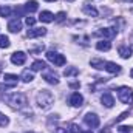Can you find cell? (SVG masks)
I'll return each instance as SVG.
<instances>
[{"instance_id":"ffe728a7","label":"cell","mask_w":133,"mask_h":133,"mask_svg":"<svg viewBox=\"0 0 133 133\" xmlns=\"http://www.w3.org/2000/svg\"><path fill=\"white\" fill-rule=\"evenodd\" d=\"M45 68H46V64L43 61H36V62H33V65H31V70L33 71H42Z\"/></svg>"},{"instance_id":"277c9868","label":"cell","mask_w":133,"mask_h":133,"mask_svg":"<svg viewBox=\"0 0 133 133\" xmlns=\"http://www.w3.org/2000/svg\"><path fill=\"white\" fill-rule=\"evenodd\" d=\"M46 59L51 62V64H54V66H62L65 64V57L62 56V54H59L57 51H48L46 53Z\"/></svg>"},{"instance_id":"603a6c76","label":"cell","mask_w":133,"mask_h":133,"mask_svg":"<svg viewBox=\"0 0 133 133\" xmlns=\"http://www.w3.org/2000/svg\"><path fill=\"white\" fill-rule=\"evenodd\" d=\"M90 64H91V66H95L96 70H102V68H105V62L101 61V59H93Z\"/></svg>"},{"instance_id":"8fae6325","label":"cell","mask_w":133,"mask_h":133,"mask_svg":"<svg viewBox=\"0 0 133 133\" xmlns=\"http://www.w3.org/2000/svg\"><path fill=\"white\" fill-rule=\"evenodd\" d=\"M39 20L43 22V23H51L54 20V14L50 12V11H42L40 16H39Z\"/></svg>"},{"instance_id":"6da1fadb","label":"cell","mask_w":133,"mask_h":133,"mask_svg":"<svg viewBox=\"0 0 133 133\" xmlns=\"http://www.w3.org/2000/svg\"><path fill=\"white\" fill-rule=\"evenodd\" d=\"M53 104H54V96H53L51 91L42 90V91L37 95V105H39L42 110H48Z\"/></svg>"},{"instance_id":"ac0fdd59","label":"cell","mask_w":133,"mask_h":133,"mask_svg":"<svg viewBox=\"0 0 133 133\" xmlns=\"http://www.w3.org/2000/svg\"><path fill=\"white\" fill-rule=\"evenodd\" d=\"M37 9H39V3H37L36 0H28V2H26L25 11H28V12H36Z\"/></svg>"},{"instance_id":"e0dca14e","label":"cell","mask_w":133,"mask_h":133,"mask_svg":"<svg viewBox=\"0 0 133 133\" xmlns=\"http://www.w3.org/2000/svg\"><path fill=\"white\" fill-rule=\"evenodd\" d=\"M43 79H45L48 84H51V85H57V84H59L57 76H56V74H53L51 71H46V73L43 74Z\"/></svg>"},{"instance_id":"1f68e13d","label":"cell","mask_w":133,"mask_h":133,"mask_svg":"<svg viewBox=\"0 0 133 133\" xmlns=\"http://www.w3.org/2000/svg\"><path fill=\"white\" fill-rule=\"evenodd\" d=\"M130 76H132V79H133V68H132V71H130Z\"/></svg>"},{"instance_id":"836d02e7","label":"cell","mask_w":133,"mask_h":133,"mask_svg":"<svg viewBox=\"0 0 133 133\" xmlns=\"http://www.w3.org/2000/svg\"><path fill=\"white\" fill-rule=\"evenodd\" d=\"M84 133H93V132H91V130H88V132H84Z\"/></svg>"},{"instance_id":"d590c367","label":"cell","mask_w":133,"mask_h":133,"mask_svg":"<svg viewBox=\"0 0 133 133\" xmlns=\"http://www.w3.org/2000/svg\"><path fill=\"white\" fill-rule=\"evenodd\" d=\"M125 2H133V0H125Z\"/></svg>"},{"instance_id":"f546056e","label":"cell","mask_w":133,"mask_h":133,"mask_svg":"<svg viewBox=\"0 0 133 133\" xmlns=\"http://www.w3.org/2000/svg\"><path fill=\"white\" fill-rule=\"evenodd\" d=\"M25 22H26V25H28V26H33L34 23H36V19H34V17H26V20H25Z\"/></svg>"},{"instance_id":"e575fe53","label":"cell","mask_w":133,"mask_h":133,"mask_svg":"<svg viewBox=\"0 0 133 133\" xmlns=\"http://www.w3.org/2000/svg\"><path fill=\"white\" fill-rule=\"evenodd\" d=\"M66 2H74V0H66Z\"/></svg>"},{"instance_id":"cb8c5ba5","label":"cell","mask_w":133,"mask_h":133,"mask_svg":"<svg viewBox=\"0 0 133 133\" xmlns=\"http://www.w3.org/2000/svg\"><path fill=\"white\" fill-rule=\"evenodd\" d=\"M64 74H65L66 77H70V76H77V74H79V70H77L76 66H70V68H66L65 71H64Z\"/></svg>"},{"instance_id":"4fadbf2b","label":"cell","mask_w":133,"mask_h":133,"mask_svg":"<svg viewBox=\"0 0 133 133\" xmlns=\"http://www.w3.org/2000/svg\"><path fill=\"white\" fill-rule=\"evenodd\" d=\"M118 53H119V56H121L122 59H129V57L132 56V48H130L129 45H121V46L118 48Z\"/></svg>"},{"instance_id":"7c38bea8","label":"cell","mask_w":133,"mask_h":133,"mask_svg":"<svg viewBox=\"0 0 133 133\" xmlns=\"http://www.w3.org/2000/svg\"><path fill=\"white\" fill-rule=\"evenodd\" d=\"M8 30H9L11 33H19V31L22 30V22H20L19 19L11 20V22L8 23Z\"/></svg>"},{"instance_id":"44dd1931","label":"cell","mask_w":133,"mask_h":133,"mask_svg":"<svg viewBox=\"0 0 133 133\" xmlns=\"http://www.w3.org/2000/svg\"><path fill=\"white\" fill-rule=\"evenodd\" d=\"M9 45H11L9 37L5 36V34H0V48H8Z\"/></svg>"},{"instance_id":"83f0119b","label":"cell","mask_w":133,"mask_h":133,"mask_svg":"<svg viewBox=\"0 0 133 133\" xmlns=\"http://www.w3.org/2000/svg\"><path fill=\"white\" fill-rule=\"evenodd\" d=\"M68 132H70V133H82V130H81V127H79L77 124H70Z\"/></svg>"},{"instance_id":"8992f818","label":"cell","mask_w":133,"mask_h":133,"mask_svg":"<svg viewBox=\"0 0 133 133\" xmlns=\"http://www.w3.org/2000/svg\"><path fill=\"white\" fill-rule=\"evenodd\" d=\"M84 122L91 129H98L99 127V116L95 115V113H87L85 118H84Z\"/></svg>"},{"instance_id":"8d00e7d4","label":"cell","mask_w":133,"mask_h":133,"mask_svg":"<svg viewBox=\"0 0 133 133\" xmlns=\"http://www.w3.org/2000/svg\"><path fill=\"white\" fill-rule=\"evenodd\" d=\"M28 133H34V132H28Z\"/></svg>"},{"instance_id":"9c48e42d","label":"cell","mask_w":133,"mask_h":133,"mask_svg":"<svg viewBox=\"0 0 133 133\" xmlns=\"http://www.w3.org/2000/svg\"><path fill=\"white\" fill-rule=\"evenodd\" d=\"M82 11L87 14V16H91V17H98V9L91 5V3H88V2H85L84 5H82Z\"/></svg>"},{"instance_id":"ba28073f","label":"cell","mask_w":133,"mask_h":133,"mask_svg":"<svg viewBox=\"0 0 133 133\" xmlns=\"http://www.w3.org/2000/svg\"><path fill=\"white\" fill-rule=\"evenodd\" d=\"M116 33H118V31H116V30H113V28H101V30H98L93 36L105 37V39H113V37L116 36Z\"/></svg>"},{"instance_id":"d6986e66","label":"cell","mask_w":133,"mask_h":133,"mask_svg":"<svg viewBox=\"0 0 133 133\" xmlns=\"http://www.w3.org/2000/svg\"><path fill=\"white\" fill-rule=\"evenodd\" d=\"M96 48H98L99 51H108V50L111 48V43H110L108 40H99V42L96 43Z\"/></svg>"},{"instance_id":"3957f363","label":"cell","mask_w":133,"mask_h":133,"mask_svg":"<svg viewBox=\"0 0 133 133\" xmlns=\"http://www.w3.org/2000/svg\"><path fill=\"white\" fill-rule=\"evenodd\" d=\"M118 98L122 104H133V90L130 87H119Z\"/></svg>"},{"instance_id":"4316f807","label":"cell","mask_w":133,"mask_h":133,"mask_svg":"<svg viewBox=\"0 0 133 133\" xmlns=\"http://www.w3.org/2000/svg\"><path fill=\"white\" fill-rule=\"evenodd\" d=\"M118 132L119 133H133V127H130V125H121L118 129Z\"/></svg>"},{"instance_id":"9a60e30c","label":"cell","mask_w":133,"mask_h":133,"mask_svg":"<svg viewBox=\"0 0 133 133\" xmlns=\"http://www.w3.org/2000/svg\"><path fill=\"white\" fill-rule=\"evenodd\" d=\"M101 102H102L105 107H108V108H111V107L115 105V99H113L111 93H104L102 98H101Z\"/></svg>"},{"instance_id":"d6a6232c","label":"cell","mask_w":133,"mask_h":133,"mask_svg":"<svg viewBox=\"0 0 133 133\" xmlns=\"http://www.w3.org/2000/svg\"><path fill=\"white\" fill-rule=\"evenodd\" d=\"M45 2H56V0H45Z\"/></svg>"},{"instance_id":"4dcf8cb0","label":"cell","mask_w":133,"mask_h":133,"mask_svg":"<svg viewBox=\"0 0 133 133\" xmlns=\"http://www.w3.org/2000/svg\"><path fill=\"white\" fill-rule=\"evenodd\" d=\"M57 133H66V132L64 130V129H59V130H57Z\"/></svg>"},{"instance_id":"d4e9b609","label":"cell","mask_w":133,"mask_h":133,"mask_svg":"<svg viewBox=\"0 0 133 133\" xmlns=\"http://www.w3.org/2000/svg\"><path fill=\"white\" fill-rule=\"evenodd\" d=\"M11 14V8L9 6H0V16L2 17H9Z\"/></svg>"},{"instance_id":"484cf974","label":"cell","mask_w":133,"mask_h":133,"mask_svg":"<svg viewBox=\"0 0 133 133\" xmlns=\"http://www.w3.org/2000/svg\"><path fill=\"white\" fill-rule=\"evenodd\" d=\"M8 124H9V119H8V118L0 111V127H6Z\"/></svg>"},{"instance_id":"f1b7e54d","label":"cell","mask_w":133,"mask_h":133,"mask_svg":"<svg viewBox=\"0 0 133 133\" xmlns=\"http://www.w3.org/2000/svg\"><path fill=\"white\" fill-rule=\"evenodd\" d=\"M54 20H56V22H59V23H61V22H64V20H65V12H64V11L57 12V14L54 16Z\"/></svg>"},{"instance_id":"5b68a950","label":"cell","mask_w":133,"mask_h":133,"mask_svg":"<svg viewBox=\"0 0 133 133\" xmlns=\"http://www.w3.org/2000/svg\"><path fill=\"white\" fill-rule=\"evenodd\" d=\"M3 79H5V84H0V90H2V88H5V90L12 88V87H16L17 82H19V77H17L16 74H9V73H6V74L3 76Z\"/></svg>"},{"instance_id":"30bf717a","label":"cell","mask_w":133,"mask_h":133,"mask_svg":"<svg viewBox=\"0 0 133 133\" xmlns=\"http://www.w3.org/2000/svg\"><path fill=\"white\" fill-rule=\"evenodd\" d=\"M46 34V28H33V30H28V33L26 36L30 37V39H34V37H42V36H45Z\"/></svg>"},{"instance_id":"2e32d148","label":"cell","mask_w":133,"mask_h":133,"mask_svg":"<svg viewBox=\"0 0 133 133\" xmlns=\"http://www.w3.org/2000/svg\"><path fill=\"white\" fill-rule=\"evenodd\" d=\"M104 70H107V71L111 73V74L121 73V66L118 65V64H115V62H105V68H104Z\"/></svg>"},{"instance_id":"52a82bcc","label":"cell","mask_w":133,"mask_h":133,"mask_svg":"<svg viewBox=\"0 0 133 133\" xmlns=\"http://www.w3.org/2000/svg\"><path fill=\"white\" fill-rule=\"evenodd\" d=\"M25 61H26V54L23 51H16V53L11 54V62L14 65H23Z\"/></svg>"},{"instance_id":"7402d4cb","label":"cell","mask_w":133,"mask_h":133,"mask_svg":"<svg viewBox=\"0 0 133 133\" xmlns=\"http://www.w3.org/2000/svg\"><path fill=\"white\" fill-rule=\"evenodd\" d=\"M33 79H34V74L30 70H25V71L22 73V81H23V82H31Z\"/></svg>"},{"instance_id":"5bb4252c","label":"cell","mask_w":133,"mask_h":133,"mask_svg":"<svg viewBox=\"0 0 133 133\" xmlns=\"http://www.w3.org/2000/svg\"><path fill=\"white\" fill-rule=\"evenodd\" d=\"M82 102H84V98H82V95H79V93H73V95L70 96V104H71L73 107H81Z\"/></svg>"},{"instance_id":"7a4b0ae2","label":"cell","mask_w":133,"mask_h":133,"mask_svg":"<svg viewBox=\"0 0 133 133\" xmlns=\"http://www.w3.org/2000/svg\"><path fill=\"white\" fill-rule=\"evenodd\" d=\"M6 102L12 107V108H23L26 105V96L22 93H14L6 96Z\"/></svg>"}]
</instances>
